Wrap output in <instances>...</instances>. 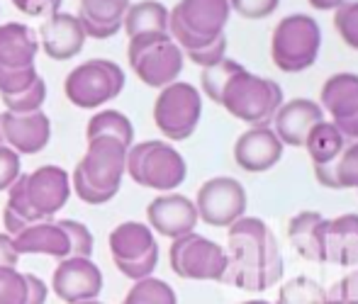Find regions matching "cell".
Wrapping results in <instances>:
<instances>
[{"mask_svg": "<svg viewBox=\"0 0 358 304\" xmlns=\"http://www.w3.org/2000/svg\"><path fill=\"white\" fill-rule=\"evenodd\" d=\"M229 0H178L169 15V34L183 54L198 52L227 34Z\"/></svg>", "mask_w": 358, "mask_h": 304, "instance_id": "obj_3", "label": "cell"}, {"mask_svg": "<svg viewBox=\"0 0 358 304\" xmlns=\"http://www.w3.org/2000/svg\"><path fill=\"white\" fill-rule=\"evenodd\" d=\"M3 222H5V234L13 236V239L20 234V231L24 229V226H29L27 222H24L20 215H15V212L10 210V207H5V212H3Z\"/></svg>", "mask_w": 358, "mask_h": 304, "instance_id": "obj_46", "label": "cell"}, {"mask_svg": "<svg viewBox=\"0 0 358 304\" xmlns=\"http://www.w3.org/2000/svg\"><path fill=\"white\" fill-rule=\"evenodd\" d=\"M327 295L336 297V300H341L344 304H358V268L351 270L349 275L341 277Z\"/></svg>", "mask_w": 358, "mask_h": 304, "instance_id": "obj_43", "label": "cell"}, {"mask_svg": "<svg viewBox=\"0 0 358 304\" xmlns=\"http://www.w3.org/2000/svg\"><path fill=\"white\" fill-rule=\"evenodd\" d=\"M193 202L200 222L217 226V229H229L234 222H239L246 215L249 197H246L244 185L236 178L217 175L200 185Z\"/></svg>", "mask_w": 358, "mask_h": 304, "instance_id": "obj_11", "label": "cell"}, {"mask_svg": "<svg viewBox=\"0 0 358 304\" xmlns=\"http://www.w3.org/2000/svg\"><path fill=\"white\" fill-rule=\"evenodd\" d=\"M203 117V93L193 83L176 80L159 90L154 100V124L169 141H185Z\"/></svg>", "mask_w": 358, "mask_h": 304, "instance_id": "obj_8", "label": "cell"}, {"mask_svg": "<svg viewBox=\"0 0 358 304\" xmlns=\"http://www.w3.org/2000/svg\"><path fill=\"white\" fill-rule=\"evenodd\" d=\"M39 54V39L29 24L5 22L0 24V68L22 71L32 68Z\"/></svg>", "mask_w": 358, "mask_h": 304, "instance_id": "obj_21", "label": "cell"}, {"mask_svg": "<svg viewBox=\"0 0 358 304\" xmlns=\"http://www.w3.org/2000/svg\"><path fill=\"white\" fill-rule=\"evenodd\" d=\"M85 136L88 139H95V136H113V139H120L124 146L134 144V124L132 120L127 117L120 110H98L93 117L88 120V126H85Z\"/></svg>", "mask_w": 358, "mask_h": 304, "instance_id": "obj_28", "label": "cell"}, {"mask_svg": "<svg viewBox=\"0 0 358 304\" xmlns=\"http://www.w3.org/2000/svg\"><path fill=\"white\" fill-rule=\"evenodd\" d=\"M103 273L90 258H64L54 268L52 290L66 304H78L85 300H98L103 292Z\"/></svg>", "mask_w": 358, "mask_h": 304, "instance_id": "obj_13", "label": "cell"}, {"mask_svg": "<svg viewBox=\"0 0 358 304\" xmlns=\"http://www.w3.org/2000/svg\"><path fill=\"white\" fill-rule=\"evenodd\" d=\"M71 190L78 195L80 202H85V205H105V202L113 200V195H105V192H98L95 187H90L88 182L83 180V175L78 173V168H73V173H71Z\"/></svg>", "mask_w": 358, "mask_h": 304, "instance_id": "obj_41", "label": "cell"}, {"mask_svg": "<svg viewBox=\"0 0 358 304\" xmlns=\"http://www.w3.org/2000/svg\"><path fill=\"white\" fill-rule=\"evenodd\" d=\"M171 270L183 280H217L222 282L229 266L227 251L217 241L200 234H185L171 241Z\"/></svg>", "mask_w": 358, "mask_h": 304, "instance_id": "obj_9", "label": "cell"}, {"mask_svg": "<svg viewBox=\"0 0 358 304\" xmlns=\"http://www.w3.org/2000/svg\"><path fill=\"white\" fill-rule=\"evenodd\" d=\"M241 304H271V302H266V300H249V302H241Z\"/></svg>", "mask_w": 358, "mask_h": 304, "instance_id": "obj_51", "label": "cell"}, {"mask_svg": "<svg viewBox=\"0 0 358 304\" xmlns=\"http://www.w3.org/2000/svg\"><path fill=\"white\" fill-rule=\"evenodd\" d=\"M24 195L39 222H49L66 207L71 197V175L62 166H39L24 173Z\"/></svg>", "mask_w": 358, "mask_h": 304, "instance_id": "obj_12", "label": "cell"}, {"mask_svg": "<svg viewBox=\"0 0 358 304\" xmlns=\"http://www.w3.org/2000/svg\"><path fill=\"white\" fill-rule=\"evenodd\" d=\"M346 144H349V141L344 139L339 126H336L331 120H322L320 124H315L305 139V149L315 166L334 164V161L341 156V151H344Z\"/></svg>", "mask_w": 358, "mask_h": 304, "instance_id": "obj_27", "label": "cell"}, {"mask_svg": "<svg viewBox=\"0 0 358 304\" xmlns=\"http://www.w3.org/2000/svg\"><path fill=\"white\" fill-rule=\"evenodd\" d=\"M324 231L327 217L320 212H297L287 224V239L297 256L310 263H324Z\"/></svg>", "mask_w": 358, "mask_h": 304, "instance_id": "obj_24", "label": "cell"}, {"mask_svg": "<svg viewBox=\"0 0 358 304\" xmlns=\"http://www.w3.org/2000/svg\"><path fill=\"white\" fill-rule=\"evenodd\" d=\"M59 224H62V229L69 234V241H71V256H78V258L93 256V234H90V229L83 224V222L62 219Z\"/></svg>", "mask_w": 358, "mask_h": 304, "instance_id": "obj_35", "label": "cell"}, {"mask_svg": "<svg viewBox=\"0 0 358 304\" xmlns=\"http://www.w3.org/2000/svg\"><path fill=\"white\" fill-rule=\"evenodd\" d=\"M334 29L346 47L358 52V0H346L334 10Z\"/></svg>", "mask_w": 358, "mask_h": 304, "instance_id": "obj_32", "label": "cell"}, {"mask_svg": "<svg viewBox=\"0 0 358 304\" xmlns=\"http://www.w3.org/2000/svg\"><path fill=\"white\" fill-rule=\"evenodd\" d=\"M169 15L171 10L161 0H139L129 3L122 20V29L127 37H137L146 32H169Z\"/></svg>", "mask_w": 358, "mask_h": 304, "instance_id": "obj_26", "label": "cell"}, {"mask_svg": "<svg viewBox=\"0 0 358 304\" xmlns=\"http://www.w3.org/2000/svg\"><path fill=\"white\" fill-rule=\"evenodd\" d=\"M117 266V270L122 273L124 277H129V280L139 282V280H146V277L154 275L156 266H159V246L154 248V251H149L146 256L142 258H134V261H124V263H115Z\"/></svg>", "mask_w": 358, "mask_h": 304, "instance_id": "obj_37", "label": "cell"}, {"mask_svg": "<svg viewBox=\"0 0 358 304\" xmlns=\"http://www.w3.org/2000/svg\"><path fill=\"white\" fill-rule=\"evenodd\" d=\"M307 3L317 10H336L339 5H344L346 0H307Z\"/></svg>", "mask_w": 358, "mask_h": 304, "instance_id": "obj_48", "label": "cell"}, {"mask_svg": "<svg viewBox=\"0 0 358 304\" xmlns=\"http://www.w3.org/2000/svg\"><path fill=\"white\" fill-rule=\"evenodd\" d=\"M0 304H27V280L17 268H0Z\"/></svg>", "mask_w": 358, "mask_h": 304, "instance_id": "obj_34", "label": "cell"}, {"mask_svg": "<svg viewBox=\"0 0 358 304\" xmlns=\"http://www.w3.org/2000/svg\"><path fill=\"white\" fill-rule=\"evenodd\" d=\"M17 256H52L57 261L71 258V241L62 224L54 219L34 222L13 239Z\"/></svg>", "mask_w": 358, "mask_h": 304, "instance_id": "obj_19", "label": "cell"}, {"mask_svg": "<svg viewBox=\"0 0 358 304\" xmlns=\"http://www.w3.org/2000/svg\"><path fill=\"white\" fill-rule=\"evenodd\" d=\"M22 156L15 154L10 146H0V192L8 190L15 180L22 175V164H20Z\"/></svg>", "mask_w": 358, "mask_h": 304, "instance_id": "obj_39", "label": "cell"}, {"mask_svg": "<svg viewBox=\"0 0 358 304\" xmlns=\"http://www.w3.org/2000/svg\"><path fill=\"white\" fill-rule=\"evenodd\" d=\"M129 0H78V17L85 37L110 39L122 29Z\"/></svg>", "mask_w": 358, "mask_h": 304, "instance_id": "obj_20", "label": "cell"}, {"mask_svg": "<svg viewBox=\"0 0 358 304\" xmlns=\"http://www.w3.org/2000/svg\"><path fill=\"white\" fill-rule=\"evenodd\" d=\"M124 71L110 59H88L76 66L64 80L69 103L78 110H98L124 90Z\"/></svg>", "mask_w": 358, "mask_h": 304, "instance_id": "obj_7", "label": "cell"}, {"mask_svg": "<svg viewBox=\"0 0 358 304\" xmlns=\"http://www.w3.org/2000/svg\"><path fill=\"white\" fill-rule=\"evenodd\" d=\"M324 263L358 266V215H339L327 219L324 231Z\"/></svg>", "mask_w": 358, "mask_h": 304, "instance_id": "obj_23", "label": "cell"}, {"mask_svg": "<svg viewBox=\"0 0 358 304\" xmlns=\"http://www.w3.org/2000/svg\"><path fill=\"white\" fill-rule=\"evenodd\" d=\"M229 266L222 282L246 292H264L283 280L285 263L275 234L259 217H241L229 226Z\"/></svg>", "mask_w": 358, "mask_h": 304, "instance_id": "obj_2", "label": "cell"}, {"mask_svg": "<svg viewBox=\"0 0 358 304\" xmlns=\"http://www.w3.org/2000/svg\"><path fill=\"white\" fill-rule=\"evenodd\" d=\"M320 108L334 124H344L358 117V73H334L320 90Z\"/></svg>", "mask_w": 358, "mask_h": 304, "instance_id": "obj_22", "label": "cell"}, {"mask_svg": "<svg viewBox=\"0 0 358 304\" xmlns=\"http://www.w3.org/2000/svg\"><path fill=\"white\" fill-rule=\"evenodd\" d=\"M122 304H178V297L169 282L151 275L146 280L134 282Z\"/></svg>", "mask_w": 358, "mask_h": 304, "instance_id": "obj_30", "label": "cell"}, {"mask_svg": "<svg viewBox=\"0 0 358 304\" xmlns=\"http://www.w3.org/2000/svg\"><path fill=\"white\" fill-rule=\"evenodd\" d=\"M324 304H344V302H341V300H336V297H331V295H327Z\"/></svg>", "mask_w": 358, "mask_h": 304, "instance_id": "obj_49", "label": "cell"}, {"mask_svg": "<svg viewBox=\"0 0 358 304\" xmlns=\"http://www.w3.org/2000/svg\"><path fill=\"white\" fill-rule=\"evenodd\" d=\"M200 85L213 103L251 126H268L285 103L283 88L273 78L251 73L234 59H222L220 64L203 68Z\"/></svg>", "mask_w": 358, "mask_h": 304, "instance_id": "obj_1", "label": "cell"}, {"mask_svg": "<svg viewBox=\"0 0 358 304\" xmlns=\"http://www.w3.org/2000/svg\"><path fill=\"white\" fill-rule=\"evenodd\" d=\"M17 251L13 246V236L0 231V268H17Z\"/></svg>", "mask_w": 358, "mask_h": 304, "instance_id": "obj_45", "label": "cell"}, {"mask_svg": "<svg viewBox=\"0 0 358 304\" xmlns=\"http://www.w3.org/2000/svg\"><path fill=\"white\" fill-rule=\"evenodd\" d=\"M339 131L344 134L346 141H358V117L351 120V122H344V124H336Z\"/></svg>", "mask_w": 358, "mask_h": 304, "instance_id": "obj_47", "label": "cell"}, {"mask_svg": "<svg viewBox=\"0 0 358 304\" xmlns=\"http://www.w3.org/2000/svg\"><path fill=\"white\" fill-rule=\"evenodd\" d=\"M0 146H5V139H3V115H0Z\"/></svg>", "mask_w": 358, "mask_h": 304, "instance_id": "obj_50", "label": "cell"}, {"mask_svg": "<svg viewBox=\"0 0 358 304\" xmlns=\"http://www.w3.org/2000/svg\"><path fill=\"white\" fill-rule=\"evenodd\" d=\"M124 166H127V146L113 136H95L88 139V149L76 168L90 187L115 197L122 178L127 175Z\"/></svg>", "mask_w": 358, "mask_h": 304, "instance_id": "obj_10", "label": "cell"}, {"mask_svg": "<svg viewBox=\"0 0 358 304\" xmlns=\"http://www.w3.org/2000/svg\"><path fill=\"white\" fill-rule=\"evenodd\" d=\"M39 49L54 61H69L73 57H78L80 49L85 44V32L80 27L78 17L73 13H59L49 15L44 20V24L39 27Z\"/></svg>", "mask_w": 358, "mask_h": 304, "instance_id": "obj_16", "label": "cell"}, {"mask_svg": "<svg viewBox=\"0 0 358 304\" xmlns=\"http://www.w3.org/2000/svg\"><path fill=\"white\" fill-rule=\"evenodd\" d=\"M0 115H3L5 146H10L15 154L34 156L47 149L49 139H52V122H49L44 110L32 115H13V113H0Z\"/></svg>", "mask_w": 358, "mask_h": 304, "instance_id": "obj_18", "label": "cell"}, {"mask_svg": "<svg viewBox=\"0 0 358 304\" xmlns=\"http://www.w3.org/2000/svg\"><path fill=\"white\" fill-rule=\"evenodd\" d=\"M334 180L336 190H344V187L358 190V141H349L341 156L334 161Z\"/></svg>", "mask_w": 358, "mask_h": 304, "instance_id": "obj_33", "label": "cell"}, {"mask_svg": "<svg viewBox=\"0 0 358 304\" xmlns=\"http://www.w3.org/2000/svg\"><path fill=\"white\" fill-rule=\"evenodd\" d=\"M24 280H27V304H47V282L34 273H24Z\"/></svg>", "mask_w": 358, "mask_h": 304, "instance_id": "obj_44", "label": "cell"}, {"mask_svg": "<svg viewBox=\"0 0 358 304\" xmlns=\"http://www.w3.org/2000/svg\"><path fill=\"white\" fill-rule=\"evenodd\" d=\"M124 173L137 185L151 187L159 192H173L185 182L188 164L183 154L169 141L149 139L132 144L127 149V166Z\"/></svg>", "mask_w": 358, "mask_h": 304, "instance_id": "obj_4", "label": "cell"}, {"mask_svg": "<svg viewBox=\"0 0 358 304\" xmlns=\"http://www.w3.org/2000/svg\"><path fill=\"white\" fill-rule=\"evenodd\" d=\"M185 57L193 61V64L203 66V68H210V66L220 64L222 59H227V34L217 39L215 44H210V47L198 49V52H188Z\"/></svg>", "mask_w": 358, "mask_h": 304, "instance_id": "obj_40", "label": "cell"}, {"mask_svg": "<svg viewBox=\"0 0 358 304\" xmlns=\"http://www.w3.org/2000/svg\"><path fill=\"white\" fill-rule=\"evenodd\" d=\"M5 105V113H13V115H32L39 113L44 108V100H47V80L39 75L32 85H29L24 93L20 95H0Z\"/></svg>", "mask_w": 358, "mask_h": 304, "instance_id": "obj_31", "label": "cell"}, {"mask_svg": "<svg viewBox=\"0 0 358 304\" xmlns=\"http://www.w3.org/2000/svg\"><path fill=\"white\" fill-rule=\"evenodd\" d=\"M64 0H13V5L20 10L22 15H29V17H42V15H54L62 10Z\"/></svg>", "mask_w": 358, "mask_h": 304, "instance_id": "obj_42", "label": "cell"}, {"mask_svg": "<svg viewBox=\"0 0 358 304\" xmlns=\"http://www.w3.org/2000/svg\"><path fill=\"white\" fill-rule=\"evenodd\" d=\"M322 49V27L312 15H285L271 37V59L285 73H302L315 66Z\"/></svg>", "mask_w": 358, "mask_h": 304, "instance_id": "obj_6", "label": "cell"}, {"mask_svg": "<svg viewBox=\"0 0 358 304\" xmlns=\"http://www.w3.org/2000/svg\"><path fill=\"white\" fill-rule=\"evenodd\" d=\"M283 149L280 139L275 131L268 126H249L241 131L239 139L234 144V161L241 171L246 173H266L271 171L280 159H283Z\"/></svg>", "mask_w": 358, "mask_h": 304, "instance_id": "obj_15", "label": "cell"}, {"mask_svg": "<svg viewBox=\"0 0 358 304\" xmlns=\"http://www.w3.org/2000/svg\"><path fill=\"white\" fill-rule=\"evenodd\" d=\"M280 0H229L231 13L246 20H264L278 10Z\"/></svg>", "mask_w": 358, "mask_h": 304, "instance_id": "obj_38", "label": "cell"}, {"mask_svg": "<svg viewBox=\"0 0 358 304\" xmlns=\"http://www.w3.org/2000/svg\"><path fill=\"white\" fill-rule=\"evenodd\" d=\"M146 222L154 234L173 241L185 234H193L200 217L190 197L180 195V192H161L146 207Z\"/></svg>", "mask_w": 358, "mask_h": 304, "instance_id": "obj_14", "label": "cell"}, {"mask_svg": "<svg viewBox=\"0 0 358 304\" xmlns=\"http://www.w3.org/2000/svg\"><path fill=\"white\" fill-rule=\"evenodd\" d=\"M108 241H110V253H113L115 263L142 258L159 246L154 231H151L149 224H144V222H122V224H117L110 231Z\"/></svg>", "mask_w": 358, "mask_h": 304, "instance_id": "obj_25", "label": "cell"}, {"mask_svg": "<svg viewBox=\"0 0 358 304\" xmlns=\"http://www.w3.org/2000/svg\"><path fill=\"white\" fill-rule=\"evenodd\" d=\"M322 120H324V110L320 108V103L310 98H292L280 105L278 113L273 115L271 129L275 131L283 146L300 149V146H305L310 129L320 124Z\"/></svg>", "mask_w": 358, "mask_h": 304, "instance_id": "obj_17", "label": "cell"}, {"mask_svg": "<svg viewBox=\"0 0 358 304\" xmlns=\"http://www.w3.org/2000/svg\"><path fill=\"white\" fill-rule=\"evenodd\" d=\"M39 78L37 66L32 68H22V71H8L0 68V95H20Z\"/></svg>", "mask_w": 358, "mask_h": 304, "instance_id": "obj_36", "label": "cell"}, {"mask_svg": "<svg viewBox=\"0 0 358 304\" xmlns=\"http://www.w3.org/2000/svg\"><path fill=\"white\" fill-rule=\"evenodd\" d=\"M324 300L327 290L320 282L307 275H297L280 287L275 304H324Z\"/></svg>", "mask_w": 358, "mask_h": 304, "instance_id": "obj_29", "label": "cell"}, {"mask_svg": "<svg viewBox=\"0 0 358 304\" xmlns=\"http://www.w3.org/2000/svg\"><path fill=\"white\" fill-rule=\"evenodd\" d=\"M127 59L137 78L149 88H166L183 73L185 54L169 32H146L129 37Z\"/></svg>", "mask_w": 358, "mask_h": 304, "instance_id": "obj_5", "label": "cell"}]
</instances>
